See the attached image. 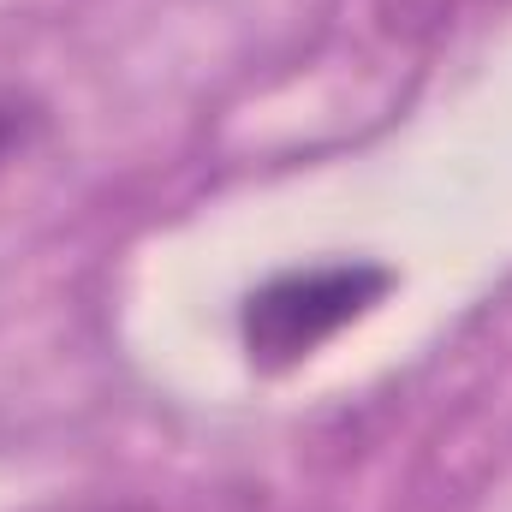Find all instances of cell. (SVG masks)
Segmentation results:
<instances>
[{
    "mask_svg": "<svg viewBox=\"0 0 512 512\" xmlns=\"http://www.w3.org/2000/svg\"><path fill=\"white\" fill-rule=\"evenodd\" d=\"M36 126H42L36 102L0 84V161H12V155H18V149H24V143L36 137Z\"/></svg>",
    "mask_w": 512,
    "mask_h": 512,
    "instance_id": "obj_2",
    "label": "cell"
},
{
    "mask_svg": "<svg viewBox=\"0 0 512 512\" xmlns=\"http://www.w3.org/2000/svg\"><path fill=\"white\" fill-rule=\"evenodd\" d=\"M393 286V274L376 262H322L274 274L245 298V346L262 370H286L310 358L322 340H334L346 322H358Z\"/></svg>",
    "mask_w": 512,
    "mask_h": 512,
    "instance_id": "obj_1",
    "label": "cell"
}]
</instances>
